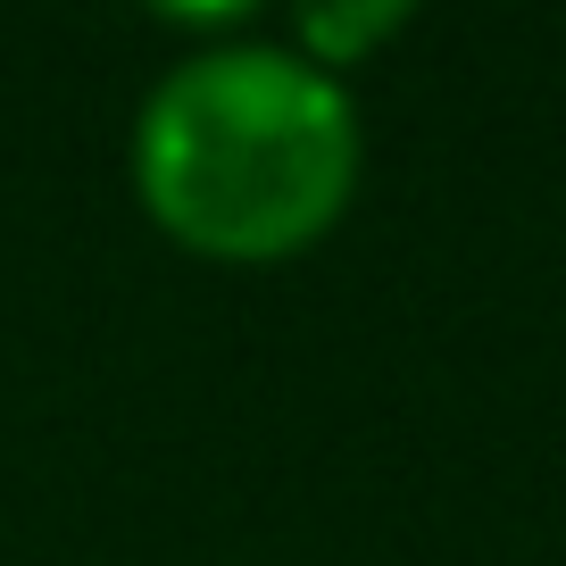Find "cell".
Masks as SVG:
<instances>
[{"mask_svg":"<svg viewBox=\"0 0 566 566\" xmlns=\"http://www.w3.org/2000/svg\"><path fill=\"white\" fill-rule=\"evenodd\" d=\"M358 101L275 34L209 42L142 92L134 192L184 250L266 266L308 250L358 192Z\"/></svg>","mask_w":566,"mask_h":566,"instance_id":"6da1fadb","label":"cell"},{"mask_svg":"<svg viewBox=\"0 0 566 566\" xmlns=\"http://www.w3.org/2000/svg\"><path fill=\"white\" fill-rule=\"evenodd\" d=\"M400 25H408L400 0H342V9H301V18H292V51L317 59L325 75H342V67H358V59H367L384 34H400Z\"/></svg>","mask_w":566,"mask_h":566,"instance_id":"7a4b0ae2","label":"cell"}]
</instances>
